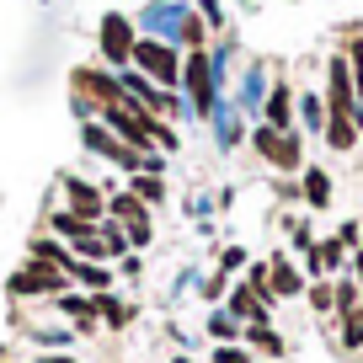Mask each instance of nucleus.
I'll use <instances>...</instances> for the list:
<instances>
[{"label":"nucleus","mask_w":363,"mask_h":363,"mask_svg":"<svg viewBox=\"0 0 363 363\" xmlns=\"http://www.w3.org/2000/svg\"><path fill=\"white\" fill-rule=\"evenodd\" d=\"M203 38H208V27L198 22V16L182 11V43H187V48H203Z\"/></svg>","instance_id":"72a5a7b5"},{"label":"nucleus","mask_w":363,"mask_h":363,"mask_svg":"<svg viewBox=\"0 0 363 363\" xmlns=\"http://www.w3.org/2000/svg\"><path fill=\"white\" fill-rule=\"evenodd\" d=\"M331 294H337V315L342 310H358V284L352 278H331Z\"/></svg>","instance_id":"2f4dec72"},{"label":"nucleus","mask_w":363,"mask_h":363,"mask_svg":"<svg viewBox=\"0 0 363 363\" xmlns=\"http://www.w3.org/2000/svg\"><path fill=\"white\" fill-rule=\"evenodd\" d=\"M134 27H128V16H118V11H107L102 16V59L107 65H134Z\"/></svg>","instance_id":"0eeeda50"},{"label":"nucleus","mask_w":363,"mask_h":363,"mask_svg":"<svg viewBox=\"0 0 363 363\" xmlns=\"http://www.w3.org/2000/svg\"><path fill=\"white\" fill-rule=\"evenodd\" d=\"M331 331H337V347L342 352H363V305L331 315Z\"/></svg>","instance_id":"4468645a"},{"label":"nucleus","mask_w":363,"mask_h":363,"mask_svg":"<svg viewBox=\"0 0 363 363\" xmlns=\"http://www.w3.org/2000/svg\"><path fill=\"white\" fill-rule=\"evenodd\" d=\"M59 187H65V208L75 219H86V225H102L107 219V193L102 187H91L86 177H65Z\"/></svg>","instance_id":"423d86ee"},{"label":"nucleus","mask_w":363,"mask_h":363,"mask_svg":"<svg viewBox=\"0 0 363 363\" xmlns=\"http://www.w3.org/2000/svg\"><path fill=\"white\" fill-rule=\"evenodd\" d=\"M347 240H342V235H331V240H320V272H326V278H337V272H342V262H347Z\"/></svg>","instance_id":"a878e982"},{"label":"nucleus","mask_w":363,"mask_h":363,"mask_svg":"<svg viewBox=\"0 0 363 363\" xmlns=\"http://www.w3.org/2000/svg\"><path fill=\"white\" fill-rule=\"evenodd\" d=\"M6 289H11V299H54V294L69 289V278L59 267H48V262L27 257V267H16L11 278H6Z\"/></svg>","instance_id":"f03ea898"},{"label":"nucleus","mask_w":363,"mask_h":363,"mask_svg":"<svg viewBox=\"0 0 363 363\" xmlns=\"http://www.w3.org/2000/svg\"><path fill=\"white\" fill-rule=\"evenodd\" d=\"M240 331H246V326H240L235 315H225V310L208 315V337H214V347H219V342H240Z\"/></svg>","instance_id":"cd10ccee"},{"label":"nucleus","mask_w":363,"mask_h":363,"mask_svg":"<svg viewBox=\"0 0 363 363\" xmlns=\"http://www.w3.org/2000/svg\"><path fill=\"white\" fill-rule=\"evenodd\" d=\"M289 246H294V257H310V251H315L320 240L310 235V225H305V219H289Z\"/></svg>","instance_id":"7c9ffc66"},{"label":"nucleus","mask_w":363,"mask_h":363,"mask_svg":"<svg viewBox=\"0 0 363 363\" xmlns=\"http://www.w3.org/2000/svg\"><path fill=\"white\" fill-rule=\"evenodd\" d=\"M38 363H75V358H69V352H43Z\"/></svg>","instance_id":"e433bc0d"},{"label":"nucleus","mask_w":363,"mask_h":363,"mask_svg":"<svg viewBox=\"0 0 363 363\" xmlns=\"http://www.w3.org/2000/svg\"><path fill=\"white\" fill-rule=\"evenodd\" d=\"M305 299H310V310H315V315L331 326V315H337V294H331V278H310V284H305Z\"/></svg>","instance_id":"4be33fe9"},{"label":"nucleus","mask_w":363,"mask_h":363,"mask_svg":"<svg viewBox=\"0 0 363 363\" xmlns=\"http://www.w3.org/2000/svg\"><path fill=\"white\" fill-rule=\"evenodd\" d=\"M187 91H193L198 113H208V107H214V86H208V59H203V48H193V59H187Z\"/></svg>","instance_id":"ddd939ff"},{"label":"nucleus","mask_w":363,"mask_h":363,"mask_svg":"<svg viewBox=\"0 0 363 363\" xmlns=\"http://www.w3.org/2000/svg\"><path fill=\"white\" fill-rule=\"evenodd\" d=\"M267 123L284 128V134L294 128V91H289V86H272L267 91Z\"/></svg>","instance_id":"6ab92c4d"},{"label":"nucleus","mask_w":363,"mask_h":363,"mask_svg":"<svg viewBox=\"0 0 363 363\" xmlns=\"http://www.w3.org/2000/svg\"><path fill=\"white\" fill-rule=\"evenodd\" d=\"M69 284H80L86 294H107V289L118 284V267L113 262H69Z\"/></svg>","instance_id":"9b49d317"},{"label":"nucleus","mask_w":363,"mask_h":363,"mask_svg":"<svg viewBox=\"0 0 363 363\" xmlns=\"http://www.w3.org/2000/svg\"><path fill=\"white\" fill-rule=\"evenodd\" d=\"M134 65H139V75H150L160 91H171V86L182 80L177 48H171V43H155V38H139V43H134Z\"/></svg>","instance_id":"7ed1b4c3"},{"label":"nucleus","mask_w":363,"mask_h":363,"mask_svg":"<svg viewBox=\"0 0 363 363\" xmlns=\"http://www.w3.org/2000/svg\"><path fill=\"white\" fill-rule=\"evenodd\" d=\"M299 118L310 123V134H326V102H320L315 91H305V96H299Z\"/></svg>","instance_id":"c756f323"},{"label":"nucleus","mask_w":363,"mask_h":363,"mask_svg":"<svg viewBox=\"0 0 363 363\" xmlns=\"http://www.w3.org/2000/svg\"><path fill=\"white\" fill-rule=\"evenodd\" d=\"M27 257H33V262H48V267H59L65 278H69V262H75V257H69V246H65V240H48V235H33Z\"/></svg>","instance_id":"f3484780"},{"label":"nucleus","mask_w":363,"mask_h":363,"mask_svg":"<svg viewBox=\"0 0 363 363\" xmlns=\"http://www.w3.org/2000/svg\"><path fill=\"white\" fill-rule=\"evenodd\" d=\"M128 193H134L145 208H155V203H166V182L150 177V171H134V177H128Z\"/></svg>","instance_id":"b1692460"},{"label":"nucleus","mask_w":363,"mask_h":363,"mask_svg":"<svg viewBox=\"0 0 363 363\" xmlns=\"http://www.w3.org/2000/svg\"><path fill=\"white\" fill-rule=\"evenodd\" d=\"M54 310H59V315H69L75 326L96 320V299H91V294H69V289H65V294H54Z\"/></svg>","instance_id":"aec40b11"},{"label":"nucleus","mask_w":363,"mask_h":363,"mask_svg":"<svg viewBox=\"0 0 363 363\" xmlns=\"http://www.w3.org/2000/svg\"><path fill=\"white\" fill-rule=\"evenodd\" d=\"M113 267H118V278H139V272H145V262H139V251H128V257H118Z\"/></svg>","instance_id":"f704fd0d"},{"label":"nucleus","mask_w":363,"mask_h":363,"mask_svg":"<svg viewBox=\"0 0 363 363\" xmlns=\"http://www.w3.org/2000/svg\"><path fill=\"white\" fill-rule=\"evenodd\" d=\"M352 107H358V96H352V69H347V54H331V65H326V113L352 118Z\"/></svg>","instance_id":"6e6552de"},{"label":"nucleus","mask_w":363,"mask_h":363,"mask_svg":"<svg viewBox=\"0 0 363 363\" xmlns=\"http://www.w3.org/2000/svg\"><path fill=\"white\" fill-rule=\"evenodd\" d=\"M48 230H54V235H65V246H69V251H75L80 240H91V235H96V225L75 219L69 208H54V214H48Z\"/></svg>","instance_id":"2eb2a0df"},{"label":"nucleus","mask_w":363,"mask_h":363,"mask_svg":"<svg viewBox=\"0 0 363 363\" xmlns=\"http://www.w3.org/2000/svg\"><path fill=\"white\" fill-rule=\"evenodd\" d=\"M96 299V320H107V331H123L128 320H134V305H123V299L107 289V294H91Z\"/></svg>","instance_id":"a211bd4d"},{"label":"nucleus","mask_w":363,"mask_h":363,"mask_svg":"<svg viewBox=\"0 0 363 363\" xmlns=\"http://www.w3.org/2000/svg\"><path fill=\"white\" fill-rule=\"evenodd\" d=\"M299 198H305L310 208H326L331 203V177L320 166H305V171H299Z\"/></svg>","instance_id":"dca6fc26"},{"label":"nucleus","mask_w":363,"mask_h":363,"mask_svg":"<svg viewBox=\"0 0 363 363\" xmlns=\"http://www.w3.org/2000/svg\"><path fill=\"white\" fill-rule=\"evenodd\" d=\"M118 86H123V96H134L145 113H155V118H177V107H182V96L177 91H160L150 75H139V69H123L118 75Z\"/></svg>","instance_id":"39448f33"},{"label":"nucleus","mask_w":363,"mask_h":363,"mask_svg":"<svg viewBox=\"0 0 363 363\" xmlns=\"http://www.w3.org/2000/svg\"><path fill=\"white\" fill-rule=\"evenodd\" d=\"M251 363H262V358H251Z\"/></svg>","instance_id":"4c0bfd02"},{"label":"nucleus","mask_w":363,"mask_h":363,"mask_svg":"<svg viewBox=\"0 0 363 363\" xmlns=\"http://www.w3.org/2000/svg\"><path fill=\"white\" fill-rule=\"evenodd\" d=\"M267 272H272V294H278V299H305V272H299L284 251H272V257H267Z\"/></svg>","instance_id":"f8f14e48"},{"label":"nucleus","mask_w":363,"mask_h":363,"mask_svg":"<svg viewBox=\"0 0 363 363\" xmlns=\"http://www.w3.org/2000/svg\"><path fill=\"white\" fill-rule=\"evenodd\" d=\"M118 225L128 230V246H134V251H145L150 240H155V219H150V208H145V203H139L128 219H118Z\"/></svg>","instance_id":"412c9836"},{"label":"nucleus","mask_w":363,"mask_h":363,"mask_svg":"<svg viewBox=\"0 0 363 363\" xmlns=\"http://www.w3.org/2000/svg\"><path fill=\"white\" fill-rule=\"evenodd\" d=\"M214 363H251V347H246V342H219Z\"/></svg>","instance_id":"473e14b6"},{"label":"nucleus","mask_w":363,"mask_h":363,"mask_svg":"<svg viewBox=\"0 0 363 363\" xmlns=\"http://www.w3.org/2000/svg\"><path fill=\"white\" fill-rule=\"evenodd\" d=\"M251 150H257L272 171H284V177L289 171H305V145H299L294 128L284 134V128H272V123H257L251 128Z\"/></svg>","instance_id":"f257e3e1"},{"label":"nucleus","mask_w":363,"mask_h":363,"mask_svg":"<svg viewBox=\"0 0 363 363\" xmlns=\"http://www.w3.org/2000/svg\"><path fill=\"white\" fill-rule=\"evenodd\" d=\"M342 54H347V69H352V96H358V107H363V38H347Z\"/></svg>","instance_id":"c85d7f7f"},{"label":"nucleus","mask_w":363,"mask_h":363,"mask_svg":"<svg viewBox=\"0 0 363 363\" xmlns=\"http://www.w3.org/2000/svg\"><path fill=\"white\" fill-rule=\"evenodd\" d=\"M240 342H246L251 358H262V363H278V358L289 352V342L278 337V326H272V320H257V326H246V331H240Z\"/></svg>","instance_id":"9d476101"},{"label":"nucleus","mask_w":363,"mask_h":363,"mask_svg":"<svg viewBox=\"0 0 363 363\" xmlns=\"http://www.w3.org/2000/svg\"><path fill=\"white\" fill-rule=\"evenodd\" d=\"M80 145H86L91 155H102V160H113V166H123L128 177H134V171H145V155H139V150H128L107 123H80Z\"/></svg>","instance_id":"20e7f679"},{"label":"nucleus","mask_w":363,"mask_h":363,"mask_svg":"<svg viewBox=\"0 0 363 363\" xmlns=\"http://www.w3.org/2000/svg\"><path fill=\"white\" fill-rule=\"evenodd\" d=\"M225 315H235L240 326H257V320H272V305L246 284H230V299H225Z\"/></svg>","instance_id":"1a4fd4ad"},{"label":"nucleus","mask_w":363,"mask_h":363,"mask_svg":"<svg viewBox=\"0 0 363 363\" xmlns=\"http://www.w3.org/2000/svg\"><path fill=\"white\" fill-rule=\"evenodd\" d=\"M326 145L347 155V150L358 145V123H352V118H342V113H326Z\"/></svg>","instance_id":"5701e85b"},{"label":"nucleus","mask_w":363,"mask_h":363,"mask_svg":"<svg viewBox=\"0 0 363 363\" xmlns=\"http://www.w3.org/2000/svg\"><path fill=\"white\" fill-rule=\"evenodd\" d=\"M96 235H102V246H107V262H118V257H128V251H134V246H128V230L118 225L113 214H107L102 225H96Z\"/></svg>","instance_id":"393cba45"},{"label":"nucleus","mask_w":363,"mask_h":363,"mask_svg":"<svg viewBox=\"0 0 363 363\" xmlns=\"http://www.w3.org/2000/svg\"><path fill=\"white\" fill-rule=\"evenodd\" d=\"M235 267H246V251H240V246H225V257H219V272H235Z\"/></svg>","instance_id":"c9c22d12"},{"label":"nucleus","mask_w":363,"mask_h":363,"mask_svg":"<svg viewBox=\"0 0 363 363\" xmlns=\"http://www.w3.org/2000/svg\"><path fill=\"white\" fill-rule=\"evenodd\" d=\"M246 289H257L267 305H278V294H272V272H267V262H246V278H240Z\"/></svg>","instance_id":"bb28decb"}]
</instances>
